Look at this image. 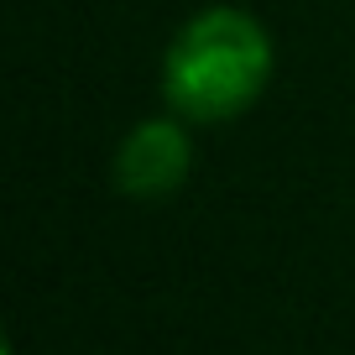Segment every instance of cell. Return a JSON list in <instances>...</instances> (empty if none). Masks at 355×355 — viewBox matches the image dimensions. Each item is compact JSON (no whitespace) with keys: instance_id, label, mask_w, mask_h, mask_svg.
<instances>
[{"instance_id":"6da1fadb","label":"cell","mask_w":355,"mask_h":355,"mask_svg":"<svg viewBox=\"0 0 355 355\" xmlns=\"http://www.w3.org/2000/svg\"><path fill=\"white\" fill-rule=\"evenodd\" d=\"M272 78V37L241 6H204L162 53V100L183 121H235Z\"/></svg>"},{"instance_id":"7a4b0ae2","label":"cell","mask_w":355,"mask_h":355,"mask_svg":"<svg viewBox=\"0 0 355 355\" xmlns=\"http://www.w3.org/2000/svg\"><path fill=\"white\" fill-rule=\"evenodd\" d=\"M189 167H193V141L183 115H152V121L131 125L125 141L115 146L110 178L125 199H167L183 189Z\"/></svg>"}]
</instances>
